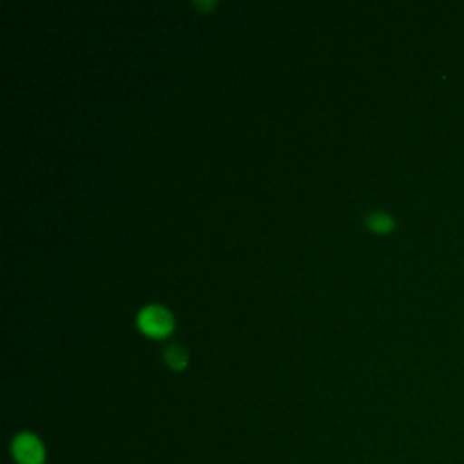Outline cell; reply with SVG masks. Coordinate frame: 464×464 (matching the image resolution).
I'll use <instances>...</instances> for the list:
<instances>
[{"label": "cell", "instance_id": "cell-1", "mask_svg": "<svg viewBox=\"0 0 464 464\" xmlns=\"http://www.w3.org/2000/svg\"><path fill=\"white\" fill-rule=\"evenodd\" d=\"M9 453L14 464H45L47 448L33 431H18L9 444Z\"/></svg>", "mask_w": 464, "mask_h": 464}, {"label": "cell", "instance_id": "cell-2", "mask_svg": "<svg viewBox=\"0 0 464 464\" xmlns=\"http://www.w3.org/2000/svg\"><path fill=\"white\" fill-rule=\"evenodd\" d=\"M136 321H138V328L152 339H163L174 328V319L170 312L160 304H150L141 308Z\"/></svg>", "mask_w": 464, "mask_h": 464}, {"label": "cell", "instance_id": "cell-3", "mask_svg": "<svg viewBox=\"0 0 464 464\" xmlns=\"http://www.w3.org/2000/svg\"><path fill=\"white\" fill-rule=\"evenodd\" d=\"M364 223L375 234H388V232H392L395 228V219L390 214L381 212V210L368 212L364 216Z\"/></svg>", "mask_w": 464, "mask_h": 464}, {"label": "cell", "instance_id": "cell-4", "mask_svg": "<svg viewBox=\"0 0 464 464\" xmlns=\"http://www.w3.org/2000/svg\"><path fill=\"white\" fill-rule=\"evenodd\" d=\"M163 357H165V362H167L172 370H183V368L187 366V353H185V350H183L181 346H178V344H170V346L165 350Z\"/></svg>", "mask_w": 464, "mask_h": 464}, {"label": "cell", "instance_id": "cell-5", "mask_svg": "<svg viewBox=\"0 0 464 464\" xmlns=\"http://www.w3.org/2000/svg\"><path fill=\"white\" fill-rule=\"evenodd\" d=\"M194 5L199 7V9H203V11H207V9L214 7V2H194Z\"/></svg>", "mask_w": 464, "mask_h": 464}]
</instances>
